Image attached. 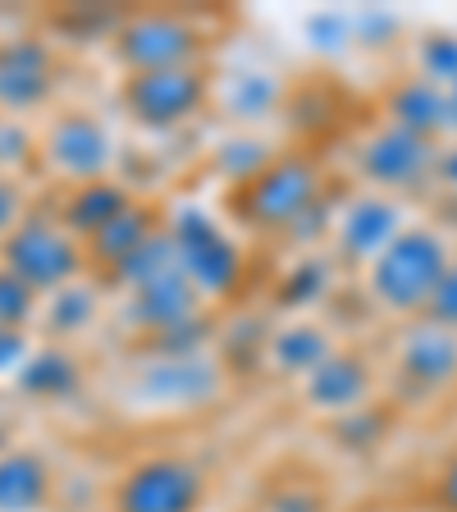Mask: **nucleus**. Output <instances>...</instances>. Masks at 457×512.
<instances>
[{
	"instance_id": "obj_33",
	"label": "nucleus",
	"mask_w": 457,
	"mask_h": 512,
	"mask_svg": "<svg viewBox=\"0 0 457 512\" xmlns=\"http://www.w3.org/2000/svg\"><path fill=\"white\" fill-rule=\"evenodd\" d=\"M270 512H320V499L307 490V485H293V490L279 494V503Z\"/></svg>"
},
{
	"instance_id": "obj_34",
	"label": "nucleus",
	"mask_w": 457,
	"mask_h": 512,
	"mask_svg": "<svg viewBox=\"0 0 457 512\" xmlns=\"http://www.w3.org/2000/svg\"><path fill=\"white\" fill-rule=\"evenodd\" d=\"M448 110H453V138H457V83L448 87Z\"/></svg>"
},
{
	"instance_id": "obj_1",
	"label": "nucleus",
	"mask_w": 457,
	"mask_h": 512,
	"mask_svg": "<svg viewBox=\"0 0 457 512\" xmlns=\"http://www.w3.org/2000/svg\"><path fill=\"white\" fill-rule=\"evenodd\" d=\"M457 261V243L430 220H412L394 243L362 270V288L375 311L394 320H421L435 298L439 279Z\"/></svg>"
},
{
	"instance_id": "obj_7",
	"label": "nucleus",
	"mask_w": 457,
	"mask_h": 512,
	"mask_svg": "<svg viewBox=\"0 0 457 512\" xmlns=\"http://www.w3.org/2000/svg\"><path fill=\"white\" fill-rule=\"evenodd\" d=\"M165 229H170L179 266L192 279V288L206 302L234 298L247 275V261H243V247L229 238V229L211 211H202V206H183V211L165 215Z\"/></svg>"
},
{
	"instance_id": "obj_19",
	"label": "nucleus",
	"mask_w": 457,
	"mask_h": 512,
	"mask_svg": "<svg viewBox=\"0 0 457 512\" xmlns=\"http://www.w3.org/2000/svg\"><path fill=\"white\" fill-rule=\"evenodd\" d=\"M334 348H339V343H334V334L325 330V325H316V320H284V325L270 330L261 366H266V375H275V380L302 384Z\"/></svg>"
},
{
	"instance_id": "obj_29",
	"label": "nucleus",
	"mask_w": 457,
	"mask_h": 512,
	"mask_svg": "<svg viewBox=\"0 0 457 512\" xmlns=\"http://www.w3.org/2000/svg\"><path fill=\"white\" fill-rule=\"evenodd\" d=\"M421 320H430V325H439V330L457 334V261L448 266V275L439 279L435 298H430V307H426V316Z\"/></svg>"
},
{
	"instance_id": "obj_23",
	"label": "nucleus",
	"mask_w": 457,
	"mask_h": 512,
	"mask_svg": "<svg viewBox=\"0 0 457 512\" xmlns=\"http://www.w3.org/2000/svg\"><path fill=\"white\" fill-rule=\"evenodd\" d=\"M334 275H339V261L330 252H302L293 266L284 270L275 298L284 311H307L316 302H325L334 293Z\"/></svg>"
},
{
	"instance_id": "obj_4",
	"label": "nucleus",
	"mask_w": 457,
	"mask_h": 512,
	"mask_svg": "<svg viewBox=\"0 0 457 512\" xmlns=\"http://www.w3.org/2000/svg\"><path fill=\"white\" fill-rule=\"evenodd\" d=\"M0 266L19 275L23 284H32L42 298L92 275L87 247L51 211H28V220L14 234L0 238Z\"/></svg>"
},
{
	"instance_id": "obj_22",
	"label": "nucleus",
	"mask_w": 457,
	"mask_h": 512,
	"mask_svg": "<svg viewBox=\"0 0 457 512\" xmlns=\"http://www.w3.org/2000/svg\"><path fill=\"white\" fill-rule=\"evenodd\" d=\"M101 293L106 288L96 279H78V284L60 288V293H46L42 298V316H37V330L42 343H74L78 334H87L101 316Z\"/></svg>"
},
{
	"instance_id": "obj_28",
	"label": "nucleus",
	"mask_w": 457,
	"mask_h": 512,
	"mask_svg": "<svg viewBox=\"0 0 457 512\" xmlns=\"http://www.w3.org/2000/svg\"><path fill=\"white\" fill-rule=\"evenodd\" d=\"M28 192H23L19 174H0V238L14 234L23 220H28Z\"/></svg>"
},
{
	"instance_id": "obj_27",
	"label": "nucleus",
	"mask_w": 457,
	"mask_h": 512,
	"mask_svg": "<svg viewBox=\"0 0 457 512\" xmlns=\"http://www.w3.org/2000/svg\"><path fill=\"white\" fill-rule=\"evenodd\" d=\"M28 160H37V133L23 119L0 115V174H19Z\"/></svg>"
},
{
	"instance_id": "obj_6",
	"label": "nucleus",
	"mask_w": 457,
	"mask_h": 512,
	"mask_svg": "<svg viewBox=\"0 0 457 512\" xmlns=\"http://www.w3.org/2000/svg\"><path fill=\"white\" fill-rule=\"evenodd\" d=\"M206 32L179 10L128 14L110 32V55L124 74H156V69H188L206 64Z\"/></svg>"
},
{
	"instance_id": "obj_24",
	"label": "nucleus",
	"mask_w": 457,
	"mask_h": 512,
	"mask_svg": "<svg viewBox=\"0 0 457 512\" xmlns=\"http://www.w3.org/2000/svg\"><path fill=\"white\" fill-rule=\"evenodd\" d=\"M412 74L430 78L439 87L457 83V32H421V42L412 46Z\"/></svg>"
},
{
	"instance_id": "obj_2",
	"label": "nucleus",
	"mask_w": 457,
	"mask_h": 512,
	"mask_svg": "<svg viewBox=\"0 0 457 512\" xmlns=\"http://www.w3.org/2000/svg\"><path fill=\"white\" fill-rule=\"evenodd\" d=\"M325 202V170L311 151H275L247 183L229 188V215L261 238H288Z\"/></svg>"
},
{
	"instance_id": "obj_32",
	"label": "nucleus",
	"mask_w": 457,
	"mask_h": 512,
	"mask_svg": "<svg viewBox=\"0 0 457 512\" xmlns=\"http://www.w3.org/2000/svg\"><path fill=\"white\" fill-rule=\"evenodd\" d=\"M435 188L453 192L457 197V138H448L444 147H439V160H435Z\"/></svg>"
},
{
	"instance_id": "obj_26",
	"label": "nucleus",
	"mask_w": 457,
	"mask_h": 512,
	"mask_svg": "<svg viewBox=\"0 0 457 512\" xmlns=\"http://www.w3.org/2000/svg\"><path fill=\"white\" fill-rule=\"evenodd\" d=\"M384 426H389L384 407L371 403V407H362V412L339 416V421H334V439H339L343 448H352V453H362V448H375V439L384 435Z\"/></svg>"
},
{
	"instance_id": "obj_3",
	"label": "nucleus",
	"mask_w": 457,
	"mask_h": 512,
	"mask_svg": "<svg viewBox=\"0 0 457 512\" xmlns=\"http://www.w3.org/2000/svg\"><path fill=\"white\" fill-rule=\"evenodd\" d=\"M211 480L179 448L133 458L106 490V512H202Z\"/></svg>"
},
{
	"instance_id": "obj_31",
	"label": "nucleus",
	"mask_w": 457,
	"mask_h": 512,
	"mask_svg": "<svg viewBox=\"0 0 457 512\" xmlns=\"http://www.w3.org/2000/svg\"><path fill=\"white\" fill-rule=\"evenodd\" d=\"M37 348L32 343V334H23V330H0V375H19V366L28 362V352Z\"/></svg>"
},
{
	"instance_id": "obj_30",
	"label": "nucleus",
	"mask_w": 457,
	"mask_h": 512,
	"mask_svg": "<svg viewBox=\"0 0 457 512\" xmlns=\"http://www.w3.org/2000/svg\"><path fill=\"white\" fill-rule=\"evenodd\" d=\"M430 503H435L439 512H457V448L435 467V476H430Z\"/></svg>"
},
{
	"instance_id": "obj_17",
	"label": "nucleus",
	"mask_w": 457,
	"mask_h": 512,
	"mask_svg": "<svg viewBox=\"0 0 457 512\" xmlns=\"http://www.w3.org/2000/svg\"><path fill=\"white\" fill-rule=\"evenodd\" d=\"M10 384H14V394L28 398V403H46V407L74 403L87 384V362L69 343L37 339V348L28 352V362L19 366V375H14Z\"/></svg>"
},
{
	"instance_id": "obj_18",
	"label": "nucleus",
	"mask_w": 457,
	"mask_h": 512,
	"mask_svg": "<svg viewBox=\"0 0 457 512\" xmlns=\"http://www.w3.org/2000/svg\"><path fill=\"white\" fill-rule=\"evenodd\" d=\"M133 202H138V192L110 174V179H92V183H69V188L55 197L51 215L78 238V243H92V238L101 234L110 220H119Z\"/></svg>"
},
{
	"instance_id": "obj_10",
	"label": "nucleus",
	"mask_w": 457,
	"mask_h": 512,
	"mask_svg": "<svg viewBox=\"0 0 457 512\" xmlns=\"http://www.w3.org/2000/svg\"><path fill=\"white\" fill-rule=\"evenodd\" d=\"M211 101V74L206 64L188 69H156V74H124L119 83V110L142 133H174L192 124Z\"/></svg>"
},
{
	"instance_id": "obj_15",
	"label": "nucleus",
	"mask_w": 457,
	"mask_h": 512,
	"mask_svg": "<svg viewBox=\"0 0 457 512\" xmlns=\"http://www.w3.org/2000/svg\"><path fill=\"white\" fill-rule=\"evenodd\" d=\"M206 307H211V302L192 288L183 266L165 270V275H156L124 293V320L142 339H156V334H170V330H179V325H192V320L206 316Z\"/></svg>"
},
{
	"instance_id": "obj_5",
	"label": "nucleus",
	"mask_w": 457,
	"mask_h": 512,
	"mask_svg": "<svg viewBox=\"0 0 457 512\" xmlns=\"http://www.w3.org/2000/svg\"><path fill=\"white\" fill-rule=\"evenodd\" d=\"M444 142H426L407 133L398 124H371L362 138L352 142L348 165L357 183L371 192H389V197H412V192L435 183V160Z\"/></svg>"
},
{
	"instance_id": "obj_16",
	"label": "nucleus",
	"mask_w": 457,
	"mask_h": 512,
	"mask_svg": "<svg viewBox=\"0 0 457 512\" xmlns=\"http://www.w3.org/2000/svg\"><path fill=\"white\" fill-rule=\"evenodd\" d=\"M380 119L398 124L407 133L426 142H448L453 138V110H448V87L430 83L421 74H403L384 87L380 96Z\"/></svg>"
},
{
	"instance_id": "obj_14",
	"label": "nucleus",
	"mask_w": 457,
	"mask_h": 512,
	"mask_svg": "<svg viewBox=\"0 0 457 512\" xmlns=\"http://www.w3.org/2000/svg\"><path fill=\"white\" fill-rule=\"evenodd\" d=\"M375 384H380V375H375L371 357H362L357 348H334L330 357L298 384V394H302V403H307V412L339 421V416H352L375 403Z\"/></svg>"
},
{
	"instance_id": "obj_9",
	"label": "nucleus",
	"mask_w": 457,
	"mask_h": 512,
	"mask_svg": "<svg viewBox=\"0 0 457 512\" xmlns=\"http://www.w3.org/2000/svg\"><path fill=\"white\" fill-rule=\"evenodd\" d=\"M224 371L229 366L215 352L142 357L124 384V398L133 407H151V412H197V407H211L224 394Z\"/></svg>"
},
{
	"instance_id": "obj_12",
	"label": "nucleus",
	"mask_w": 457,
	"mask_h": 512,
	"mask_svg": "<svg viewBox=\"0 0 457 512\" xmlns=\"http://www.w3.org/2000/svg\"><path fill=\"white\" fill-rule=\"evenodd\" d=\"M389 375L412 398L444 394L457 384V334L439 330L430 320H407L389 343Z\"/></svg>"
},
{
	"instance_id": "obj_11",
	"label": "nucleus",
	"mask_w": 457,
	"mask_h": 512,
	"mask_svg": "<svg viewBox=\"0 0 457 512\" xmlns=\"http://www.w3.org/2000/svg\"><path fill=\"white\" fill-rule=\"evenodd\" d=\"M407 202L403 197H389V192H371L357 188L339 211H330V256L343 270H357L362 275L384 247L394 243L407 229Z\"/></svg>"
},
{
	"instance_id": "obj_8",
	"label": "nucleus",
	"mask_w": 457,
	"mask_h": 512,
	"mask_svg": "<svg viewBox=\"0 0 457 512\" xmlns=\"http://www.w3.org/2000/svg\"><path fill=\"white\" fill-rule=\"evenodd\" d=\"M37 160L64 188L69 183L110 179V170H115V160H119L115 128L96 115V110H60L37 133Z\"/></svg>"
},
{
	"instance_id": "obj_13",
	"label": "nucleus",
	"mask_w": 457,
	"mask_h": 512,
	"mask_svg": "<svg viewBox=\"0 0 457 512\" xmlns=\"http://www.w3.org/2000/svg\"><path fill=\"white\" fill-rule=\"evenodd\" d=\"M55 96V51L46 37H5L0 42V115L28 119Z\"/></svg>"
},
{
	"instance_id": "obj_20",
	"label": "nucleus",
	"mask_w": 457,
	"mask_h": 512,
	"mask_svg": "<svg viewBox=\"0 0 457 512\" xmlns=\"http://www.w3.org/2000/svg\"><path fill=\"white\" fill-rule=\"evenodd\" d=\"M55 503V467L46 453L10 444L0 453V512H46Z\"/></svg>"
},
{
	"instance_id": "obj_25",
	"label": "nucleus",
	"mask_w": 457,
	"mask_h": 512,
	"mask_svg": "<svg viewBox=\"0 0 457 512\" xmlns=\"http://www.w3.org/2000/svg\"><path fill=\"white\" fill-rule=\"evenodd\" d=\"M37 316H42V293L0 266V330L28 334L32 325H37Z\"/></svg>"
},
{
	"instance_id": "obj_21",
	"label": "nucleus",
	"mask_w": 457,
	"mask_h": 512,
	"mask_svg": "<svg viewBox=\"0 0 457 512\" xmlns=\"http://www.w3.org/2000/svg\"><path fill=\"white\" fill-rule=\"evenodd\" d=\"M160 229H165L160 206H151V202H142L138 197V202L128 206L119 220H110L92 243H83L87 247V266H92V279H101V275H110L115 266H124L128 256L138 252V247H147Z\"/></svg>"
}]
</instances>
